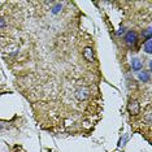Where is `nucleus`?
<instances>
[{
    "mask_svg": "<svg viewBox=\"0 0 152 152\" xmlns=\"http://www.w3.org/2000/svg\"><path fill=\"white\" fill-rule=\"evenodd\" d=\"M75 99L82 102V100H86L90 96V90L87 87H79L75 90Z\"/></svg>",
    "mask_w": 152,
    "mask_h": 152,
    "instance_id": "1",
    "label": "nucleus"
},
{
    "mask_svg": "<svg viewBox=\"0 0 152 152\" xmlns=\"http://www.w3.org/2000/svg\"><path fill=\"white\" fill-rule=\"evenodd\" d=\"M127 110H129L130 115L137 116L138 113L140 112V105H139V103H138L137 100H131L129 104H127Z\"/></svg>",
    "mask_w": 152,
    "mask_h": 152,
    "instance_id": "2",
    "label": "nucleus"
},
{
    "mask_svg": "<svg viewBox=\"0 0 152 152\" xmlns=\"http://www.w3.org/2000/svg\"><path fill=\"white\" fill-rule=\"evenodd\" d=\"M137 40H138V35L135 31H127L125 34V42L129 44V46H135L137 44Z\"/></svg>",
    "mask_w": 152,
    "mask_h": 152,
    "instance_id": "3",
    "label": "nucleus"
},
{
    "mask_svg": "<svg viewBox=\"0 0 152 152\" xmlns=\"http://www.w3.org/2000/svg\"><path fill=\"white\" fill-rule=\"evenodd\" d=\"M83 57L88 61V63L94 61V51H92L91 47H86L83 50Z\"/></svg>",
    "mask_w": 152,
    "mask_h": 152,
    "instance_id": "4",
    "label": "nucleus"
},
{
    "mask_svg": "<svg viewBox=\"0 0 152 152\" xmlns=\"http://www.w3.org/2000/svg\"><path fill=\"white\" fill-rule=\"evenodd\" d=\"M131 68H133V70L139 72V70H142V68H143V63H142L139 58H133V60H131Z\"/></svg>",
    "mask_w": 152,
    "mask_h": 152,
    "instance_id": "5",
    "label": "nucleus"
},
{
    "mask_svg": "<svg viewBox=\"0 0 152 152\" xmlns=\"http://www.w3.org/2000/svg\"><path fill=\"white\" fill-rule=\"evenodd\" d=\"M138 78H139V81L142 82H150V78H151V75H150V72H139V74H138Z\"/></svg>",
    "mask_w": 152,
    "mask_h": 152,
    "instance_id": "6",
    "label": "nucleus"
},
{
    "mask_svg": "<svg viewBox=\"0 0 152 152\" xmlns=\"http://www.w3.org/2000/svg\"><path fill=\"white\" fill-rule=\"evenodd\" d=\"M63 11V3H55L52 9H51V12L53 13V15H57V13H60Z\"/></svg>",
    "mask_w": 152,
    "mask_h": 152,
    "instance_id": "7",
    "label": "nucleus"
},
{
    "mask_svg": "<svg viewBox=\"0 0 152 152\" xmlns=\"http://www.w3.org/2000/svg\"><path fill=\"white\" fill-rule=\"evenodd\" d=\"M151 44H152L151 39H147L146 42H144V44H143V50H144V52H146V53H151V52H152V47H151Z\"/></svg>",
    "mask_w": 152,
    "mask_h": 152,
    "instance_id": "8",
    "label": "nucleus"
},
{
    "mask_svg": "<svg viewBox=\"0 0 152 152\" xmlns=\"http://www.w3.org/2000/svg\"><path fill=\"white\" fill-rule=\"evenodd\" d=\"M151 34H152V29H151V27H147L146 30H143V37L146 38V40L151 39Z\"/></svg>",
    "mask_w": 152,
    "mask_h": 152,
    "instance_id": "9",
    "label": "nucleus"
},
{
    "mask_svg": "<svg viewBox=\"0 0 152 152\" xmlns=\"http://www.w3.org/2000/svg\"><path fill=\"white\" fill-rule=\"evenodd\" d=\"M146 121H147V124H151V112H147V115H146Z\"/></svg>",
    "mask_w": 152,
    "mask_h": 152,
    "instance_id": "10",
    "label": "nucleus"
},
{
    "mask_svg": "<svg viewBox=\"0 0 152 152\" xmlns=\"http://www.w3.org/2000/svg\"><path fill=\"white\" fill-rule=\"evenodd\" d=\"M4 26H7V22H5V20L0 18V27H4Z\"/></svg>",
    "mask_w": 152,
    "mask_h": 152,
    "instance_id": "11",
    "label": "nucleus"
},
{
    "mask_svg": "<svg viewBox=\"0 0 152 152\" xmlns=\"http://www.w3.org/2000/svg\"><path fill=\"white\" fill-rule=\"evenodd\" d=\"M125 27H121V30H120V31H118V35H121V34H125Z\"/></svg>",
    "mask_w": 152,
    "mask_h": 152,
    "instance_id": "12",
    "label": "nucleus"
},
{
    "mask_svg": "<svg viewBox=\"0 0 152 152\" xmlns=\"http://www.w3.org/2000/svg\"><path fill=\"white\" fill-rule=\"evenodd\" d=\"M0 129H1V125H0Z\"/></svg>",
    "mask_w": 152,
    "mask_h": 152,
    "instance_id": "13",
    "label": "nucleus"
}]
</instances>
